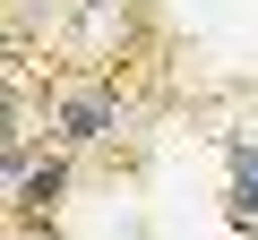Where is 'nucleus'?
I'll use <instances>...</instances> for the list:
<instances>
[{
	"label": "nucleus",
	"instance_id": "nucleus-2",
	"mask_svg": "<svg viewBox=\"0 0 258 240\" xmlns=\"http://www.w3.org/2000/svg\"><path fill=\"white\" fill-rule=\"evenodd\" d=\"M224 163H232V180H224V223H232V231H258V138H249V129H224Z\"/></svg>",
	"mask_w": 258,
	"mask_h": 240
},
{
	"label": "nucleus",
	"instance_id": "nucleus-4",
	"mask_svg": "<svg viewBox=\"0 0 258 240\" xmlns=\"http://www.w3.org/2000/svg\"><path fill=\"white\" fill-rule=\"evenodd\" d=\"M78 9H86V18H120L129 0H78Z\"/></svg>",
	"mask_w": 258,
	"mask_h": 240
},
{
	"label": "nucleus",
	"instance_id": "nucleus-3",
	"mask_svg": "<svg viewBox=\"0 0 258 240\" xmlns=\"http://www.w3.org/2000/svg\"><path fill=\"white\" fill-rule=\"evenodd\" d=\"M69 180H78V155H69V146H52V155H43V163H35L26 180H18V214H26V223L43 231V223L60 214V197H69Z\"/></svg>",
	"mask_w": 258,
	"mask_h": 240
},
{
	"label": "nucleus",
	"instance_id": "nucleus-1",
	"mask_svg": "<svg viewBox=\"0 0 258 240\" xmlns=\"http://www.w3.org/2000/svg\"><path fill=\"white\" fill-rule=\"evenodd\" d=\"M112 129H120V94H112L103 77H69V86H52V146L86 155V146H103Z\"/></svg>",
	"mask_w": 258,
	"mask_h": 240
}]
</instances>
